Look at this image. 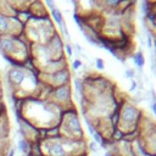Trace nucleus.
I'll return each mask as SVG.
<instances>
[{
    "instance_id": "4468645a",
    "label": "nucleus",
    "mask_w": 156,
    "mask_h": 156,
    "mask_svg": "<svg viewBox=\"0 0 156 156\" xmlns=\"http://www.w3.org/2000/svg\"><path fill=\"white\" fill-rule=\"evenodd\" d=\"M130 80V88H129V91H135L136 90V88H138V85H136V82H135V79L133 78V79H129Z\"/></svg>"
},
{
    "instance_id": "39448f33",
    "label": "nucleus",
    "mask_w": 156,
    "mask_h": 156,
    "mask_svg": "<svg viewBox=\"0 0 156 156\" xmlns=\"http://www.w3.org/2000/svg\"><path fill=\"white\" fill-rule=\"evenodd\" d=\"M49 15H51V20L58 26V28L60 27H62L66 22H65V20H63V15H62V12L57 9V7H54L52 10H50V13Z\"/></svg>"
},
{
    "instance_id": "f03ea898",
    "label": "nucleus",
    "mask_w": 156,
    "mask_h": 156,
    "mask_svg": "<svg viewBox=\"0 0 156 156\" xmlns=\"http://www.w3.org/2000/svg\"><path fill=\"white\" fill-rule=\"evenodd\" d=\"M48 100L52 101L54 104L58 105L62 108H66V107L73 105L71 84H66V85H60V87L52 88Z\"/></svg>"
},
{
    "instance_id": "423d86ee",
    "label": "nucleus",
    "mask_w": 156,
    "mask_h": 156,
    "mask_svg": "<svg viewBox=\"0 0 156 156\" xmlns=\"http://www.w3.org/2000/svg\"><path fill=\"white\" fill-rule=\"evenodd\" d=\"M132 57H133V61H134V63H135V66L139 68V71L141 72V69H143V67H144V65H145V57H144V54H143V51L139 49V50H136V51H134L133 54H132Z\"/></svg>"
},
{
    "instance_id": "20e7f679",
    "label": "nucleus",
    "mask_w": 156,
    "mask_h": 156,
    "mask_svg": "<svg viewBox=\"0 0 156 156\" xmlns=\"http://www.w3.org/2000/svg\"><path fill=\"white\" fill-rule=\"evenodd\" d=\"M11 34V21L10 16L0 12V35Z\"/></svg>"
},
{
    "instance_id": "f8f14e48",
    "label": "nucleus",
    "mask_w": 156,
    "mask_h": 156,
    "mask_svg": "<svg viewBox=\"0 0 156 156\" xmlns=\"http://www.w3.org/2000/svg\"><path fill=\"white\" fill-rule=\"evenodd\" d=\"M95 66H96V68H98L99 71H104V69H105V62H104V60L100 58V57H98V58L95 60Z\"/></svg>"
},
{
    "instance_id": "f257e3e1",
    "label": "nucleus",
    "mask_w": 156,
    "mask_h": 156,
    "mask_svg": "<svg viewBox=\"0 0 156 156\" xmlns=\"http://www.w3.org/2000/svg\"><path fill=\"white\" fill-rule=\"evenodd\" d=\"M143 112L144 111L138 108L129 100L122 102L118 108V123L116 128H118L123 133V135L136 130Z\"/></svg>"
},
{
    "instance_id": "1a4fd4ad",
    "label": "nucleus",
    "mask_w": 156,
    "mask_h": 156,
    "mask_svg": "<svg viewBox=\"0 0 156 156\" xmlns=\"http://www.w3.org/2000/svg\"><path fill=\"white\" fill-rule=\"evenodd\" d=\"M63 52H65V56H67V57H71L73 55V48L69 43H66L63 45Z\"/></svg>"
},
{
    "instance_id": "2eb2a0df",
    "label": "nucleus",
    "mask_w": 156,
    "mask_h": 156,
    "mask_svg": "<svg viewBox=\"0 0 156 156\" xmlns=\"http://www.w3.org/2000/svg\"><path fill=\"white\" fill-rule=\"evenodd\" d=\"M2 96H4V88H2V82H1V78H0V101H4Z\"/></svg>"
},
{
    "instance_id": "9d476101",
    "label": "nucleus",
    "mask_w": 156,
    "mask_h": 156,
    "mask_svg": "<svg viewBox=\"0 0 156 156\" xmlns=\"http://www.w3.org/2000/svg\"><path fill=\"white\" fill-rule=\"evenodd\" d=\"M87 149H88L89 151H91V152L96 154V152L99 151V145L93 140V141H89V143L87 144Z\"/></svg>"
},
{
    "instance_id": "7ed1b4c3",
    "label": "nucleus",
    "mask_w": 156,
    "mask_h": 156,
    "mask_svg": "<svg viewBox=\"0 0 156 156\" xmlns=\"http://www.w3.org/2000/svg\"><path fill=\"white\" fill-rule=\"evenodd\" d=\"M27 77V69L20 67H11L6 72V80L10 88V91H15L21 88Z\"/></svg>"
},
{
    "instance_id": "6e6552de",
    "label": "nucleus",
    "mask_w": 156,
    "mask_h": 156,
    "mask_svg": "<svg viewBox=\"0 0 156 156\" xmlns=\"http://www.w3.org/2000/svg\"><path fill=\"white\" fill-rule=\"evenodd\" d=\"M73 84H74L76 94L80 95V98H82L83 91H84V84H83V79H82V78H79V77H76V78H73Z\"/></svg>"
},
{
    "instance_id": "ddd939ff",
    "label": "nucleus",
    "mask_w": 156,
    "mask_h": 156,
    "mask_svg": "<svg viewBox=\"0 0 156 156\" xmlns=\"http://www.w3.org/2000/svg\"><path fill=\"white\" fill-rule=\"evenodd\" d=\"M135 73H136V72H135L133 68H127L126 72H124V74H126V77H127L128 79H133L134 76H135Z\"/></svg>"
},
{
    "instance_id": "0eeeda50",
    "label": "nucleus",
    "mask_w": 156,
    "mask_h": 156,
    "mask_svg": "<svg viewBox=\"0 0 156 156\" xmlns=\"http://www.w3.org/2000/svg\"><path fill=\"white\" fill-rule=\"evenodd\" d=\"M30 146H32V144L27 140V139H24V138H20L18 139V141H17V147H18V150L21 151V152H23L24 154V156H28L29 155V152H30Z\"/></svg>"
},
{
    "instance_id": "9b49d317",
    "label": "nucleus",
    "mask_w": 156,
    "mask_h": 156,
    "mask_svg": "<svg viewBox=\"0 0 156 156\" xmlns=\"http://www.w3.org/2000/svg\"><path fill=\"white\" fill-rule=\"evenodd\" d=\"M82 66H83V63H82V60H80L79 57L76 58V60H73V61H72V65H71L72 69H74V71H78Z\"/></svg>"
}]
</instances>
